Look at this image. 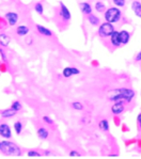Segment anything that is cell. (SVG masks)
I'll return each instance as SVG.
<instances>
[{"label": "cell", "instance_id": "6da1fadb", "mask_svg": "<svg viewBox=\"0 0 141 159\" xmlns=\"http://www.w3.org/2000/svg\"><path fill=\"white\" fill-rule=\"evenodd\" d=\"M136 93L133 89L130 88H120L109 92V101H125L126 102H130L135 97Z\"/></svg>", "mask_w": 141, "mask_h": 159}, {"label": "cell", "instance_id": "83f0119b", "mask_svg": "<svg viewBox=\"0 0 141 159\" xmlns=\"http://www.w3.org/2000/svg\"><path fill=\"white\" fill-rule=\"evenodd\" d=\"M0 57H1V60L4 61V62L8 61V57H7V53H6V51H4L3 47H0Z\"/></svg>", "mask_w": 141, "mask_h": 159}, {"label": "cell", "instance_id": "d4e9b609", "mask_svg": "<svg viewBox=\"0 0 141 159\" xmlns=\"http://www.w3.org/2000/svg\"><path fill=\"white\" fill-rule=\"evenodd\" d=\"M27 155H28V157H32V158H39V157H41V153H39L38 151H35V150H31V151H29L28 153H27Z\"/></svg>", "mask_w": 141, "mask_h": 159}, {"label": "cell", "instance_id": "5b68a950", "mask_svg": "<svg viewBox=\"0 0 141 159\" xmlns=\"http://www.w3.org/2000/svg\"><path fill=\"white\" fill-rule=\"evenodd\" d=\"M59 3H60V10H59L60 18H61L62 21H64V23H69V21L70 20V17H72L70 10L67 9V7L65 6L62 1H60Z\"/></svg>", "mask_w": 141, "mask_h": 159}, {"label": "cell", "instance_id": "f1b7e54d", "mask_svg": "<svg viewBox=\"0 0 141 159\" xmlns=\"http://www.w3.org/2000/svg\"><path fill=\"white\" fill-rule=\"evenodd\" d=\"M43 121H44L46 124H48V125H52V124H53V121H52V119H50L49 116H43Z\"/></svg>", "mask_w": 141, "mask_h": 159}, {"label": "cell", "instance_id": "44dd1931", "mask_svg": "<svg viewBox=\"0 0 141 159\" xmlns=\"http://www.w3.org/2000/svg\"><path fill=\"white\" fill-rule=\"evenodd\" d=\"M95 10L98 13H104L106 10V6L103 1H96L95 2Z\"/></svg>", "mask_w": 141, "mask_h": 159}, {"label": "cell", "instance_id": "1f68e13d", "mask_svg": "<svg viewBox=\"0 0 141 159\" xmlns=\"http://www.w3.org/2000/svg\"><path fill=\"white\" fill-rule=\"evenodd\" d=\"M137 121H138V124H139V127L141 128V112L139 114H138V116H137Z\"/></svg>", "mask_w": 141, "mask_h": 159}, {"label": "cell", "instance_id": "ac0fdd59", "mask_svg": "<svg viewBox=\"0 0 141 159\" xmlns=\"http://www.w3.org/2000/svg\"><path fill=\"white\" fill-rule=\"evenodd\" d=\"M29 31H30V29H29V27H27L25 25H20L18 26L17 28H16V34H17L18 36H26L27 34L29 33Z\"/></svg>", "mask_w": 141, "mask_h": 159}, {"label": "cell", "instance_id": "3957f363", "mask_svg": "<svg viewBox=\"0 0 141 159\" xmlns=\"http://www.w3.org/2000/svg\"><path fill=\"white\" fill-rule=\"evenodd\" d=\"M122 17V12L119 8L116 7H112V8H109L105 10L104 12V18L107 23H110V24H116L119 23Z\"/></svg>", "mask_w": 141, "mask_h": 159}, {"label": "cell", "instance_id": "4fadbf2b", "mask_svg": "<svg viewBox=\"0 0 141 159\" xmlns=\"http://www.w3.org/2000/svg\"><path fill=\"white\" fill-rule=\"evenodd\" d=\"M132 10L137 17L141 18V2L138 1V0H135V1L132 2Z\"/></svg>", "mask_w": 141, "mask_h": 159}, {"label": "cell", "instance_id": "9c48e42d", "mask_svg": "<svg viewBox=\"0 0 141 159\" xmlns=\"http://www.w3.org/2000/svg\"><path fill=\"white\" fill-rule=\"evenodd\" d=\"M119 40H120L121 45H126L130 40V33L126 30H122L119 32Z\"/></svg>", "mask_w": 141, "mask_h": 159}, {"label": "cell", "instance_id": "d6a6232c", "mask_svg": "<svg viewBox=\"0 0 141 159\" xmlns=\"http://www.w3.org/2000/svg\"><path fill=\"white\" fill-rule=\"evenodd\" d=\"M45 155H50V152L49 151H45Z\"/></svg>", "mask_w": 141, "mask_h": 159}, {"label": "cell", "instance_id": "7c38bea8", "mask_svg": "<svg viewBox=\"0 0 141 159\" xmlns=\"http://www.w3.org/2000/svg\"><path fill=\"white\" fill-rule=\"evenodd\" d=\"M17 114V111H15L14 109H12L11 107L8 109H4L2 110L1 112H0V116L1 117H3V119H11V117H14Z\"/></svg>", "mask_w": 141, "mask_h": 159}, {"label": "cell", "instance_id": "4dcf8cb0", "mask_svg": "<svg viewBox=\"0 0 141 159\" xmlns=\"http://www.w3.org/2000/svg\"><path fill=\"white\" fill-rule=\"evenodd\" d=\"M135 61L136 62H139V61H141V51L137 53V56L135 57Z\"/></svg>", "mask_w": 141, "mask_h": 159}, {"label": "cell", "instance_id": "ba28073f", "mask_svg": "<svg viewBox=\"0 0 141 159\" xmlns=\"http://www.w3.org/2000/svg\"><path fill=\"white\" fill-rule=\"evenodd\" d=\"M0 137L4 139H11L12 138V130L11 127L8 123H1L0 124Z\"/></svg>", "mask_w": 141, "mask_h": 159}, {"label": "cell", "instance_id": "e0dca14e", "mask_svg": "<svg viewBox=\"0 0 141 159\" xmlns=\"http://www.w3.org/2000/svg\"><path fill=\"white\" fill-rule=\"evenodd\" d=\"M110 43L112 46H115V47H120L121 46V43H120V40H119V32L118 31H113V33L110 35Z\"/></svg>", "mask_w": 141, "mask_h": 159}, {"label": "cell", "instance_id": "2e32d148", "mask_svg": "<svg viewBox=\"0 0 141 159\" xmlns=\"http://www.w3.org/2000/svg\"><path fill=\"white\" fill-rule=\"evenodd\" d=\"M36 134H38V137L41 140H46L49 137V130L47 128H45V127H40L38 129V131H36Z\"/></svg>", "mask_w": 141, "mask_h": 159}, {"label": "cell", "instance_id": "484cf974", "mask_svg": "<svg viewBox=\"0 0 141 159\" xmlns=\"http://www.w3.org/2000/svg\"><path fill=\"white\" fill-rule=\"evenodd\" d=\"M72 108L75 110H78V111H81V110H84V105L79 102H72Z\"/></svg>", "mask_w": 141, "mask_h": 159}, {"label": "cell", "instance_id": "603a6c76", "mask_svg": "<svg viewBox=\"0 0 141 159\" xmlns=\"http://www.w3.org/2000/svg\"><path fill=\"white\" fill-rule=\"evenodd\" d=\"M34 11L39 15H43V13H44V7H43V4L41 2H36L34 4Z\"/></svg>", "mask_w": 141, "mask_h": 159}, {"label": "cell", "instance_id": "f546056e", "mask_svg": "<svg viewBox=\"0 0 141 159\" xmlns=\"http://www.w3.org/2000/svg\"><path fill=\"white\" fill-rule=\"evenodd\" d=\"M70 157H80V154L76 151H70Z\"/></svg>", "mask_w": 141, "mask_h": 159}, {"label": "cell", "instance_id": "277c9868", "mask_svg": "<svg viewBox=\"0 0 141 159\" xmlns=\"http://www.w3.org/2000/svg\"><path fill=\"white\" fill-rule=\"evenodd\" d=\"M115 31V27H113V24L110 23H105L103 24H99L98 27V35L101 36L102 39H107V38H110V35L113 33Z\"/></svg>", "mask_w": 141, "mask_h": 159}, {"label": "cell", "instance_id": "52a82bcc", "mask_svg": "<svg viewBox=\"0 0 141 159\" xmlns=\"http://www.w3.org/2000/svg\"><path fill=\"white\" fill-rule=\"evenodd\" d=\"M125 101H116L115 102V104L111 106V112L116 116L121 114L122 112H124L125 110Z\"/></svg>", "mask_w": 141, "mask_h": 159}, {"label": "cell", "instance_id": "d6986e66", "mask_svg": "<svg viewBox=\"0 0 141 159\" xmlns=\"http://www.w3.org/2000/svg\"><path fill=\"white\" fill-rule=\"evenodd\" d=\"M87 16H88V21L91 24L92 26H99V24H101V19H99L98 17L93 15L92 13L89 14V15H87Z\"/></svg>", "mask_w": 141, "mask_h": 159}, {"label": "cell", "instance_id": "7402d4cb", "mask_svg": "<svg viewBox=\"0 0 141 159\" xmlns=\"http://www.w3.org/2000/svg\"><path fill=\"white\" fill-rule=\"evenodd\" d=\"M13 127H14V130H15L16 134H20L21 133H23L24 126H23V123H21L20 121H16L15 123H14Z\"/></svg>", "mask_w": 141, "mask_h": 159}, {"label": "cell", "instance_id": "9a60e30c", "mask_svg": "<svg viewBox=\"0 0 141 159\" xmlns=\"http://www.w3.org/2000/svg\"><path fill=\"white\" fill-rule=\"evenodd\" d=\"M79 8H80V11H81L84 15H89V14L92 13V7L89 2H80Z\"/></svg>", "mask_w": 141, "mask_h": 159}, {"label": "cell", "instance_id": "cb8c5ba5", "mask_svg": "<svg viewBox=\"0 0 141 159\" xmlns=\"http://www.w3.org/2000/svg\"><path fill=\"white\" fill-rule=\"evenodd\" d=\"M11 108L12 109H14L15 111H20L21 109H23V105H21V102H18V101H14L13 102H12V105H11Z\"/></svg>", "mask_w": 141, "mask_h": 159}, {"label": "cell", "instance_id": "30bf717a", "mask_svg": "<svg viewBox=\"0 0 141 159\" xmlns=\"http://www.w3.org/2000/svg\"><path fill=\"white\" fill-rule=\"evenodd\" d=\"M35 28H36V31H38L41 35L46 36V38H50V36H52V34H53L50 29L46 28V27L42 26V25H36Z\"/></svg>", "mask_w": 141, "mask_h": 159}, {"label": "cell", "instance_id": "4316f807", "mask_svg": "<svg viewBox=\"0 0 141 159\" xmlns=\"http://www.w3.org/2000/svg\"><path fill=\"white\" fill-rule=\"evenodd\" d=\"M112 3L116 8H123L126 4V0H112Z\"/></svg>", "mask_w": 141, "mask_h": 159}, {"label": "cell", "instance_id": "8992f818", "mask_svg": "<svg viewBox=\"0 0 141 159\" xmlns=\"http://www.w3.org/2000/svg\"><path fill=\"white\" fill-rule=\"evenodd\" d=\"M4 18H6V20L9 26L13 27L18 23L19 15H18V13H16V12H7L6 15H4Z\"/></svg>", "mask_w": 141, "mask_h": 159}, {"label": "cell", "instance_id": "5bb4252c", "mask_svg": "<svg viewBox=\"0 0 141 159\" xmlns=\"http://www.w3.org/2000/svg\"><path fill=\"white\" fill-rule=\"evenodd\" d=\"M11 43V38L6 33H0V47H8Z\"/></svg>", "mask_w": 141, "mask_h": 159}, {"label": "cell", "instance_id": "ffe728a7", "mask_svg": "<svg viewBox=\"0 0 141 159\" xmlns=\"http://www.w3.org/2000/svg\"><path fill=\"white\" fill-rule=\"evenodd\" d=\"M98 127L103 131H109V122L108 120H102L98 123Z\"/></svg>", "mask_w": 141, "mask_h": 159}, {"label": "cell", "instance_id": "8fae6325", "mask_svg": "<svg viewBox=\"0 0 141 159\" xmlns=\"http://www.w3.org/2000/svg\"><path fill=\"white\" fill-rule=\"evenodd\" d=\"M79 74H80V70L76 67H65L62 72V75L65 78H70L73 75H79Z\"/></svg>", "mask_w": 141, "mask_h": 159}, {"label": "cell", "instance_id": "7a4b0ae2", "mask_svg": "<svg viewBox=\"0 0 141 159\" xmlns=\"http://www.w3.org/2000/svg\"><path fill=\"white\" fill-rule=\"evenodd\" d=\"M0 152L4 156H10V157H18V156L23 155L21 148L17 144L9 140H4L0 142Z\"/></svg>", "mask_w": 141, "mask_h": 159}]
</instances>
